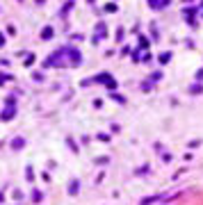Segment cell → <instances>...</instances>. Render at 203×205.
I'll return each mask as SVG.
<instances>
[{
	"instance_id": "cell-2",
	"label": "cell",
	"mask_w": 203,
	"mask_h": 205,
	"mask_svg": "<svg viewBox=\"0 0 203 205\" xmlns=\"http://www.w3.org/2000/svg\"><path fill=\"white\" fill-rule=\"evenodd\" d=\"M41 37H44V39H50V37H53V27H44Z\"/></svg>"
},
{
	"instance_id": "cell-5",
	"label": "cell",
	"mask_w": 203,
	"mask_h": 205,
	"mask_svg": "<svg viewBox=\"0 0 203 205\" xmlns=\"http://www.w3.org/2000/svg\"><path fill=\"white\" fill-rule=\"evenodd\" d=\"M0 201H2V194H0Z\"/></svg>"
},
{
	"instance_id": "cell-3",
	"label": "cell",
	"mask_w": 203,
	"mask_h": 205,
	"mask_svg": "<svg viewBox=\"0 0 203 205\" xmlns=\"http://www.w3.org/2000/svg\"><path fill=\"white\" fill-rule=\"evenodd\" d=\"M11 146H14V148H23V139H21V137L14 139V141H11Z\"/></svg>"
},
{
	"instance_id": "cell-4",
	"label": "cell",
	"mask_w": 203,
	"mask_h": 205,
	"mask_svg": "<svg viewBox=\"0 0 203 205\" xmlns=\"http://www.w3.org/2000/svg\"><path fill=\"white\" fill-rule=\"evenodd\" d=\"M2 43H5V39H2V37H0V46H2Z\"/></svg>"
},
{
	"instance_id": "cell-1",
	"label": "cell",
	"mask_w": 203,
	"mask_h": 205,
	"mask_svg": "<svg viewBox=\"0 0 203 205\" xmlns=\"http://www.w3.org/2000/svg\"><path fill=\"white\" fill-rule=\"evenodd\" d=\"M14 114H16V107H7V109H5V112H2V121L11 119V116H14Z\"/></svg>"
}]
</instances>
